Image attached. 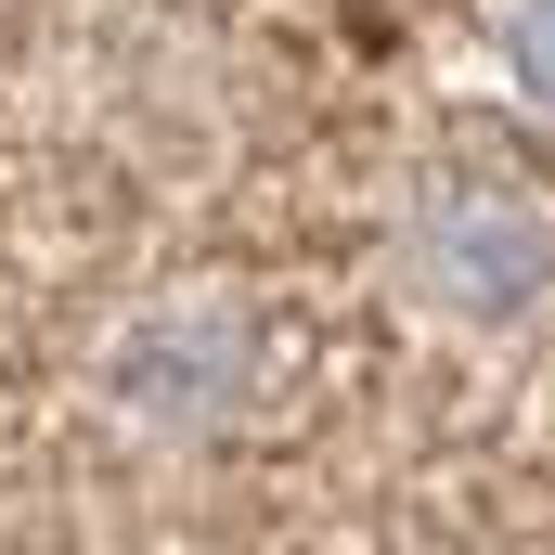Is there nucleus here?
Instances as JSON below:
<instances>
[{"label": "nucleus", "mask_w": 555, "mask_h": 555, "mask_svg": "<svg viewBox=\"0 0 555 555\" xmlns=\"http://www.w3.org/2000/svg\"><path fill=\"white\" fill-rule=\"evenodd\" d=\"M414 272L439 310H465V323H517L530 297H543L555 272V246H543V220L530 207H439L426 220V246H414Z\"/></svg>", "instance_id": "1"}, {"label": "nucleus", "mask_w": 555, "mask_h": 555, "mask_svg": "<svg viewBox=\"0 0 555 555\" xmlns=\"http://www.w3.org/2000/svg\"><path fill=\"white\" fill-rule=\"evenodd\" d=\"M233 388H246V323L233 310H168V323H142L130 362H117V401L142 426H220Z\"/></svg>", "instance_id": "2"}, {"label": "nucleus", "mask_w": 555, "mask_h": 555, "mask_svg": "<svg viewBox=\"0 0 555 555\" xmlns=\"http://www.w3.org/2000/svg\"><path fill=\"white\" fill-rule=\"evenodd\" d=\"M517 78H530V104H555V0H530V26H517Z\"/></svg>", "instance_id": "3"}]
</instances>
